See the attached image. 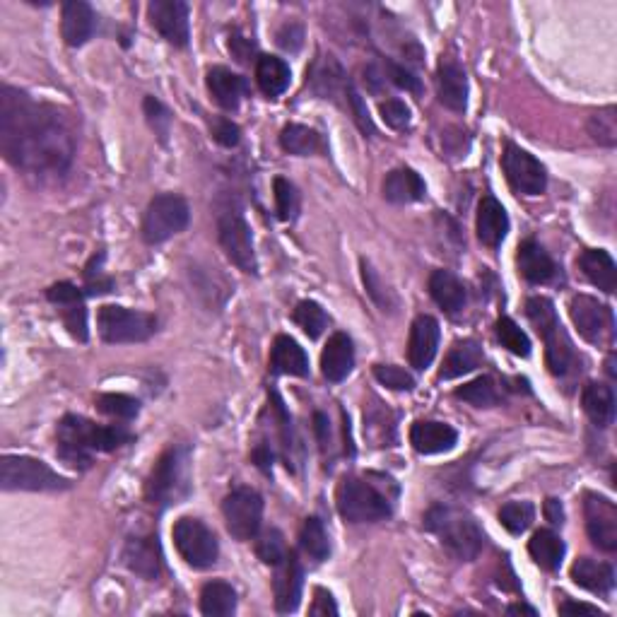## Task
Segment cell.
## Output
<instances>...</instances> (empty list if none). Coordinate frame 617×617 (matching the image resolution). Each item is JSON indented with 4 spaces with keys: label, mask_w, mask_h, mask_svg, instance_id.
<instances>
[{
    "label": "cell",
    "mask_w": 617,
    "mask_h": 617,
    "mask_svg": "<svg viewBox=\"0 0 617 617\" xmlns=\"http://www.w3.org/2000/svg\"><path fill=\"white\" fill-rule=\"evenodd\" d=\"M0 152L13 167L34 176L66 174L75 157V140L54 109L37 104L27 92L0 90Z\"/></svg>",
    "instance_id": "obj_1"
},
{
    "label": "cell",
    "mask_w": 617,
    "mask_h": 617,
    "mask_svg": "<svg viewBox=\"0 0 617 617\" xmlns=\"http://www.w3.org/2000/svg\"><path fill=\"white\" fill-rule=\"evenodd\" d=\"M133 442V434L123 425L102 427L80 415H66L58 425V458L70 468L87 470L94 454H109Z\"/></svg>",
    "instance_id": "obj_2"
},
{
    "label": "cell",
    "mask_w": 617,
    "mask_h": 617,
    "mask_svg": "<svg viewBox=\"0 0 617 617\" xmlns=\"http://www.w3.org/2000/svg\"><path fill=\"white\" fill-rule=\"evenodd\" d=\"M425 528L461 562L475 560L485 545L483 528L466 509L442 507V504L432 507L425 514Z\"/></svg>",
    "instance_id": "obj_3"
},
{
    "label": "cell",
    "mask_w": 617,
    "mask_h": 617,
    "mask_svg": "<svg viewBox=\"0 0 617 617\" xmlns=\"http://www.w3.org/2000/svg\"><path fill=\"white\" fill-rule=\"evenodd\" d=\"M145 495L150 504L162 509L184 502L191 495V449L188 446H172L164 451L152 468Z\"/></svg>",
    "instance_id": "obj_4"
},
{
    "label": "cell",
    "mask_w": 617,
    "mask_h": 617,
    "mask_svg": "<svg viewBox=\"0 0 617 617\" xmlns=\"http://www.w3.org/2000/svg\"><path fill=\"white\" fill-rule=\"evenodd\" d=\"M526 314L536 326L538 336L545 343V362H548L550 372L562 376L569 372L574 362V348L567 331L562 328L560 316H557L555 304L548 297H531L526 302Z\"/></svg>",
    "instance_id": "obj_5"
},
{
    "label": "cell",
    "mask_w": 617,
    "mask_h": 617,
    "mask_svg": "<svg viewBox=\"0 0 617 617\" xmlns=\"http://www.w3.org/2000/svg\"><path fill=\"white\" fill-rule=\"evenodd\" d=\"M0 487L5 492H61L68 490L70 480L58 475L39 458L5 454L0 461Z\"/></svg>",
    "instance_id": "obj_6"
},
{
    "label": "cell",
    "mask_w": 617,
    "mask_h": 617,
    "mask_svg": "<svg viewBox=\"0 0 617 617\" xmlns=\"http://www.w3.org/2000/svg\"><path fill=\"white\" fill-rule=\"evenodd\" d=\"M338 511L350 524H374L391 516L389 497L360 478H345L338 487Z\"/></svg>",
    "instance_id": "obj_7"
},
{
    "label": "cell",
    "mask_w": 617,
    "mask_h": 617,
    "mask_svg": "<svg viewBox=\"0 0 617 617\" xmlns=\"http://www.w3.org/2000/svg\"><path fill=\"white\" fill-rule=\"evenodd\" d=\"M97 328L104 343L126 345V343H145L155 336L157 319L148 311H135L126 307L107 304L99 309Z\"/></svg>",
    "instance_id": "obj_8"
},
{
    "label": "cell",
    "mask_w": 617,
    "mask_h": 617,
    "mask_svg": "<svg viewBox=\"0 0 617 617\" xmlns=\"http://www.w3.org/2000/svg\"><path fill=\"white\" fill-rule=\"evenodd\" d=\"M217 239H220L222 251H225V256L234 266L249 275L258 273L254 237H251V227L244 220L242 208L227 205V208L217 213Z\"/></svg>",
    "instance_id": "obj_9"
},
{
    "label": "cell",
    "mask_w": 617,
    "mask_h": 617,
    "mask_svg": "<svg viewBox=\"0 0 617 617\" xmlns=\"http://www.w3.org/2000/svg\"><path fill=\"white\" fill-rule=\"evenodd\" d=\"M191 220L188 203L176 193H160L155 196L145 210L143 217V239L148 244H164L174 234L184 232Z\"/></svg>",
    "instance_id": "obj_10"
},
{
    "label": "cell",
    "mask_w": 617,
    "mask_h": 617,
    "mask_svg": "<svg viewBox=\"0 0 617 617\" xmlns=\"http://www.w3.org/2000/svg\"><path fill=\"white\" fill-rule=\"evenodd\" d=\"M172 536L179 555L184 557V562L191 564L193 569H208L217 562L220 543H217L215 533L210 531L203 521L191 519V516H181L174 524Z\"/></svg>",
    "instance_id": "obj_11"
},
{
    "label": "cell",
    "mask_w": 617,
    "mask_h": 617,
    "mask_svg": "<svg viewBox=\"0 0 617 617\" xmlns=\"http://www.w3.org/2000/svg\"><path fill=\"white\" fill-rule=\"evenodd\" d=\"M569 316L577 326L579 336L591 345H610L615 338V316L608 304H601L596 297L577 295L569 302Z\"/></svg>",
    "instance_id": "obj_12"
},
{
    "label": "cell",
    "mask_w": 617,
    "mask_h": 617,
    "mask_svg": "<svg viewBox=\"0 0 617 617\" xmlns=\"http://www.w3.org/2000/svg\"><path fill=\"white\" fill-rule=\"evenodd\" d=\"M227 531L237 540L256 538L263 521V497L251 487H237L222 502Z\"/></svg>",
    "instance_id": "obj_13"
},
{
    "label": "cell",
    "mask_w": 617,
    "mask_h": 617,
    "mask_svg": "<svg viewBox=\"0 0 617 617\" xmlns=\"http://www.w3.org/2000/svg\"><path fill=\"white\" fill-rule=\"evenodd\" d=\"M502 169L507 174L509 184L514 191L524 193V196H540L548 186V174L531 152L521 150L519 145L507 143L502 155Z\"/></svg>",
    "instance_id": "obj_14"
},
{
    "label": "cell",
    "mask_w": 617,
    "mask_h": 617,
    "mask_svg": "<svg viewBox=\"0 0 617 617\" xmlns=\"http://www.w3.org/2000/svg\"><path fill=\"white\" fill-rule=\"evenodd\" d=\"M586 531L591 543L603 552L617 550V509L608 497L586 495L584 497Z\"/></svg>",
    "instance_id": "obj_15"
},
{
    "label": "cell",
    "mask_w": 617,
    "mask_h": 617,
    "mask_svg": "<svg viewBox=\"0 0 617 617\" xmlns=\"http://www.w3.org/2000/svg\"><path fill=\"white\" fill-rule=\"evenodd\" d=\"M150 25L162 34L164 41L184 49L191 37L188 29V5L184 0H152L148 5Z\"/></svg>",
    "instance_id": "obj_16"
},
{
    "label": "cell",
    "mask_w": 617,
    "mask_h": 617,
    "mask_svg": "<svg viewBox=\"0 0 617 617\" xmlns=\"http://www.w3.org/2000/svg\"><path fill=\"white\" fill-rule=\"evenodd\" d=\"M304 589V569L299 564L295 552H287L285 560L275 564V579H273V591H275V608L278 613H295L299 598H302Z\"/></svg>",
    "instance_id": "obj_17"
},
{
    "label": "cell",
    "mask_w": 617,
    "mask_h": 617,
    "mask_svg": "<svg viewBox=\"0 0 617 617\" xmlns=\"http://www.w3.org/2000/svg\"><path fill=\"white\" fill-rule=\"evenodd\" d=\"M439 338H442V331H439L437 319H432V316L427 314L417 316L413 326H410V340H408L410 367H415L417 372H425V369L434 362V357H437Z\"/></svg>",
    "instance_id": "obj_18"
},
{
    "label": "cell",
    "mask_w": 617,
    "mask_h": 617,
    "mask_svg": "<svg viewBox=\"0 0 617 617\" xmlns=\"http://www.w3.org/2000/svg\"><path fill=\"white\" fill-rule=\"evenodd\" d=\"M94 29H97V15H94L92 5L82 3V0H68L61 8V34L68 46L78 49L92 39Z\"/></svg>",
    "instance_id": "obj_19"
},
{
    "label": "cell",
    "mask_w": 617,
    "mask_h": 617,
    "mask_svg": "<svg viewBox=\"0 0 617 617\" xmlns=\"http://www.w3.org/2000/svg\"><path fill=\"white\" fill-rule=\"evenodd\" d=\"M410 444H413L417 454H444V451H451L458 444V432L446 422L420 420L410 427Z\"/></svg>",
    "instance_id": "obj_20"
},
{
    "label": "cell",
    "mask_w": 617,
    "mask_h": 617,
    "mask_svg": "<svg viewBox=\"0 0 617 617\" xmlns=\"http://www.w3.org/2000/svg\"><path fill=\"white\" fill-rule=\"evenodd\" d=\"M355 367V348L348 333H333L321 352V372L331 384L345 381Z\"/></svg>",
    "instance_id": "obj_21"
},
{
    "label": "cell",
    "mask_w": 617,
    "mask_h": 617,
    "mask_svg": "<svg viewBox=\"0 0 617 617\" xmlns=\"http://www.w3.org/2000/svg\"><path fill=\"white\" fill-rule=\"evenodd\" d=\"M437 92H439V102L444 104L446 109L451 111H466L468 107V75L466 70L458 66L456 61H446L439 63L437 70Z\"/></svg>",
    "instance_id": "obj_22"
},
{
    "label": "cell",
    "mask_w": 617,
    "mask_h": 617,
    "mask_svg": "<svg viewBox=\"0 0 617 617\" xmlns=\"http://www.w3.org/2000/svg\"><path fill=\"white\" fill-rule=\"evenodd\" d=\"M123 564L138 577L155 581L162 572V555L157 538H131L123 548Z\"/></svg>",
    "instance_id": "obj_23"
},
{
    "label": "cell",
    "mask_w": 617,
    "mask_h": 617,
    "mask_svg": "<svg viewBox=\"0 0 617 617\" xmlns=\"http://www.w3.org/2000/svg\"><path fill=\"white\" fill-rule=\"evenodd\" d=\"M516 261H519V273L524 275L528 282H533V285L552 282L557 278V273H560V268L552 261V256L538 242H533V239L521 242Z\"/></svg>",
    "instance_id": "obj_24"
},
{
    "label": "cell",
    "mask_w": 617,
    "mask_h": 617,
    "mask_svg": "<svg viewBox=\"0 0 617 617\" xmlns=\"http://www.w3.org/2000/svg\"><path fill=\"white\" fill-rule=\"evenodd\" d=\"M307 85L311 92L319 94L323 99H338V94L348 92L350 82L345 80L343 68L333 56H321L316 58L314 66L307 73Z\"/></svg>",
    "instance_id": "obj_25"
},
{
    "label": "cell",
    "mask_w": 617,
    "mask_h": 617,
    "mask_svg": "<svg viewBox=\"0 0 617 617\" xmlns=\"http://www.w3.org/2000/svg\"><path fill=\"white\" fill-rule=\"evenodd\" d=\"M509 232V215L495 196H485L478 208V239L487 249H497Z\"/></svg>",
    "instance_id": "obj_26"
},
{
    "label": "cell",
    "mask_w": 617,
    "mask_h": 617,
    "mask_svg": "<svg viewBox=\"0 0 617 617\" xmlns=\"http://www.w3.org/2000/svg\"><path fill=\"white\" fill-rule=\"evenodd\" d=\"M208 90L222 109L234 111L239 109L242 99L249 94V82H246L242 75L217 66L208 70Z\"/></svg>",
    "instance_id": "obj_27"
},
{
    "label": "cell",
    "mask_w": 617,
    "mask_h": 617,
    "mask_svg": "<svg viewBox=\"0 0 617 617\" xmlns=\"http://www.w3.org/2000/svg\"><path fill=\"white\" fill-rule=\"evenodd\" d=\"M430 295L451 316L461 314L468 302L466 285L451 270H434L430 275Z\"/></svg>",
    "instance_id": "obj_28"
},
{
    "label": "cell",
    "mask_w": 617,
    "mask_h": 617,
    "mask_svg": "<svg viewBox=\"0 0 617 617\" xmlns=\"http://www.w3.org/2000/svg\"><path fill=\"white\" fill-rule=\"evenodd\" d=\"M579 268L593 287H598V290L605 292V295H613L617 287V266L608 251L603 249L584 251V254L579 256Z\"/></svg>",
    "instance_id": "obj_29"
},
{
    "label": "cell",
    "mask_w": 617,
    "mask_h": 617,
    "mask_svg": "<svg viewBox=\"0 0 617 617\" xmlns=\"http://www.w3.org/2000/svg\"><path fill=\"white\" fill-rule=\"evenodd\" d=\"M270 367L275 374L287 376H309V357L302 345L290 336H278L270 350Z\"/></svg>",
    "instance_id": "obj_30"
},
{
    "label": "cell",
    "mask_w": 617,
    "mask_h": 617,
    "mask_svg": "<svg viewBox=\"0 0 617 617\" xmlns=\"http://www.w3.org/2000/svg\"><path fill=\"white\" fill-rule=\"evenodd\" d=\"M425 193H427L425 181H422V176L417 174L415 169H408V167L393 169L384 181V198L389 203H396V205L415 203V201H422Z\"/></svg>",
    "instance_id": "obj_31"
},
{
    "label": "cell",
    "mask_w": 617,
    "mask_h": 617,
    "mask_svg": "<svg viewBox=\"0 0 617 617\" xmlns=\"http://www.w3.org/2000/svg\"><path fill=\"white\" fill-rule=\"evenodd\" d=\"M574 584L581 589L598 593V596H608L615 586V572L610 564L591 560V557H579L572 567Z\"/></svg>",
    "instance_id": "obj_32"
},
{
    "label": "cell",
    "mask_w": 617,
    "mask_h": 617,
    "mask_svg": "<svg viewBox=\"0 0 617 617\" xmlns=\"http://www.w3.org/2000/svg\"><path fill=\"white\" fill-rule=\"evenodd\" d=\"M485 355L483 348H480L478 340H458L454 343V348L449 350V355L444 357L442 364V372H439V379L449 381V379H458V376L470 374L473 369H478L480 364H483Z\"/></svg>",
    "instance_id": "obj_33"
},
{
    "label": "cell",
    "mask_w": 617,
    "mask_h": 617,
    "mask_svg": "<svg viewBox=\"0 0 617 617\" xmlns=\"http://www.w3.org/2000/svg\"><path fill=\"white\" fill-rule=\"evenodd\" d=\"M584 413L596 427H610L615 420V393L605 384H589L581 393Z\"/></svg>",
    "instance_id": "obj_34"
},
{
    "label": "cell",
    "mask_w": 617,
    "mask_h": 617,
    "mask_svg": "<svg viewBox=\"0 0 617 617\" xmlns=\"http://www.w3.org/2000/svg\"><path fill=\"white\" fill-rule=\"evenodd\" d=\"M280 145L282 150L297 157L323 155V152H326V143H323L321 135L316 133L314 128L302 126V123H290V126L282 128Z\"/></svg>",
    "instance_id": "obj_35"
},
{
    "label": "cell",
    "mask_w": 617,
    "mask_h": 617,
    "mask_svg": "<svg viewBox=\"0 0 617 617\" xmlns=\"http://www.w3.org/2000/svg\"><path fill=\"white\" fill-rule=\"evenodd\" d=\"M564 543L557 533L548 531V528H540L533 533L531 543H528V552H531L533 562L538 564L545 572H557L564 560Z\"/></svg>",
    "instance_id": "obj_36"
},
{
    "label": "cell",
    "mask_w": 617,
    "mask_h": 617,
    "mask_svg": "<svg viewBox=\"0 0 617 617\" xmlns=\"http://www.w3.org/2000/svg\"><path fill=\"white\" fill-rule=\"evenodd\" d=\"M256 82L266 97H280L290 87V66L278 56H261L256 63Z\"/></svg>",
    "instance_id": "obj_37"
},
{
    "label": "cell",
    "mask_w": 617,
    "mask_h": 617,
    "mask_svg": "<svg viewBox=\"0 0 617 617\" xmlns=\"http://www.w3.org/2000/svg\"><path fill=\"white\" fill-rule=\"evenodd\" d=\"M237 610V591L227 581H208L201 591V613L208 617H227Z\"/></svg>",
    "instance_id": "obj_38"
},
{
    "label": "cell",
    "mask_w": 617,
    "mask_h": 617,
    "mask_svg": "<svg viewBox=\"0 0 617 617\" xmlns=\"http://www.w3.org/2000/svg\"><path fill=\"white\" fill-rule=\"evenodd\" d=\"M456 398L475 405V408H492V405L502 401V393H499L492 376H480V379L470 381V384L456 389Z\"/></svg>",
    "instance_id": "obj_39"
},
{
    "label": "cell",
    "mask_w": 617,
    "mask_h": 617,
    "mask_svg": "<svg viewBox=\"0 0 617 617\" xmlns=\"http://www.w3.org/2000/svg\"><path fill=\"white\" fill-rule=\"evenodd\" d=\"M299 545H302L304 555L311 557L314 562L328 560L331 555V543H328L326 528L319 519H307L302 526V533H299Z\"/></svg>",
    "instance_id": "obj_40"
},
{
    "label": "cell",
    "mask_w": 617,
    "mask_h": 617,
    "mask_svg": "<svg viewBox=\"0 0 617 617\" xmlns=\"http://www.w3.org/2000/svg\"><path fill=\"white\" fill-rule=\"evenodd\" d=\"M495 333L499 343H502V348H507L511 355L516 357L531 355V338H528L519 328V323L511 321L509 316H502V319L495 323Z\"/></svg>",
    "instance_id": "obj_41"
},
{
    "label": "cell",
    "mask_w": 617,
    "mask_h": 617,
    "mask_svg": "<svg viewBox=\"0 0 617 617\" xmlns=\"http://www.w3.org/2000/svg\"><path fill=\"white\" fill-rule=\"evenodd\" d=\"M533 516H536V509H533L531 502H509L499 509V521L511 536L526 533L533 524Z\"/></svg>",
    "instance_id": "obj_42"
},
{
    "label": "cell",
    "mask_w": 617,
    "mask_h": 617,
    "mask_svg": "<svg viewBox=\"0 0 617 617\" xmlns=\"http://www.w3.org/2000/svg\"><path fill=\"white\" fill-rule=\"evenodd\" d=\"M295 323L309 338H319L328 328V314L323 311L319 302L304 299V302H299L295 309Z\"/></svg>",
    "instance_id": "obj_43"
},
{
    "label": "cell",
    "mask_w": 617,
    "mask_h": 617,
    "mask_svg": "<svg viewBox=\"0 0 617 617\" xmlns=\"http://www.w3.org/2000/svg\"><path fill=\"white\" fill-rule=\"evenodd\" d=\"M97 408L114 420H133L140 413V401L126 393H104L97 398Z\"/></svg>",
    "instance_id": "obj_44"
},
{
    "label": "cell",
    "mask_w": 617,
    "mask_h": 617,
    "mask_svg": "<svg viewBox=\"0 0 617 617\" xmlns=\"http://www.w3.org/2000/svg\"><path fill=\"white\" fill-rule=\"evenodd\" d=\"M273 191H275V208H278V217L282 222H292L299 215V193L297 188L290 184L287 179L273 181Z\"/></svg>",
    "instance_id": "obj_45"
},
{
    "label": "cell",
    "mask_w": 617,
    "mask_h": 617,
    "mask_svg": "<svg viewBox=\"0 0 617 617\" xmlns=\"http://www.w3.org/2000/svg\"><path fill=\"white\" fill-rule=\"evenodd\" d=\"M362 278H364V287H367L369 297H372L374 302L379 304L381 311H393V309L398 307L396 297L391 295L389 287H386L384 282H381L379 275H376V270L369 266L367 261H362Z\"/></svg>",
    "instance_id": "obj_46"
},
{
    "label": "cell",
    "mask_w": 617,
    "mask_h": 617,
    "mask_svg": "<svg viewBox=\"0 0 617 617\" xmlns=\"http://www.w3.org/2000/svg\"><path fill=\"white\" fill-rule=\"evenodd\" d=\"M287 552L290 550H287L285 538H282V533L278 531V528H270V531H266L261 538H258L256 555L261 557V562L270 564V567H275V564L285 560Z\"/></svg>",
    "instance_id": "obj_47"
},
{
    "label": "cell",
    "mask_w": 617,
    "mask_h": 617,
    "mask_svg": "<svg viewBox=\"0 0 617 617\" xmlns=\"http://www.w3.org/2000/svg\"><path fill=\"white\" fill-rule=\"evenodd\" d=\"M374 376L381 386L391 391H413L415 389V379L413 374L405 372V369L396 367V364H376Z\"/></svg>",
    "instance_id": "obj_48"
},
{
    "label": "cell",
    "mask_w": 617,
    "mask_h": 617,
    "mask_svg": "<svg viewBox=\"0 0 617 617\" xmlns=\"http://www.w3.org/2000/svg\"><path fill=\"white\" fill-rule=\"evenodd\" d=\"M589 133L593 135V140H598L601 145H608L613 148L617 140V123H615V109L608 107L598 114H593L589 119Z\"/></svg>",
    "instance_id": "obj_49"
},
{
    "label": "cell",
    "mask_w": 617,
    "mask_h": 617,
    "mask_svg": "<svg viewBox=\"0 0 617 617\" xmlns=\"http://www.w3.org/2000/svg\"><path fill=\"white\" fill-rule=\"evenodd\" d=\"M145 116H148V123L152 126V131L160 135L162 143H167V135L169 128H172V114H169V109L164 107L160 99L155 97H145Z\"/></svg>",
    "instance_id": "obj_50"
},
{
    "label": "cell",
    "mask_w": 617,
    "mask_h": 617,
    "mask_svg": "<svg viewBox=\"0 0 617 617\" xmlns=\"http://www.w3.org/2000/svg\"><path fill=\"white\" fill-rule=\"evenodd\" d=\"M61 316L63 323H66L68 333L75 340H80V343H85L87 336H90V331H87V309L85 304H70V307H61Z\"/></svg>",
    "instance_id": "obj_51"
},
{
    "label": "cell",
    "mask_w": 617,
    "mask_h": 617,
    "mask_svg": "<svg viewBox=\"0 0 617 617\" xmlns=\"http://www.w3.org/2000/svg\"><path fill=\"white\" fill-rule=\"evenodd\" d=\"M379 111L381 119L393 131H405L410 126V109L401 99H386V102L379 104Z\"/></svg>",
    "instance_id": "obj_52"
},
{
    "label": "cell",
    "mask_w": 617,
    "mask_h": 617,
    "mask_svg": "<svg viewBox=\"0 0 617 617\" xmlns=\"http://www.w3.org/2000/svg\"><path fill=\"white\" fill-rule=\"evenodd\" d=\"M345 94H348L350 109H352V114H355V123L360 126V131L364 135H376V128H374L372 119H369V111H367V107H364L360 92H357L352 85H348V92H345Z\"/></svg>",
    "instance_id": "obj_53"
},
{
    "label": "cell",
    "mask_w": 617,
    "mask_h": 617,
    "mask_svg": "<svg viewBox=\"0 0 617 617\" xmlns=\"http://www.w3.org/2000/svg\"><path fill=\"white\" fill-rule=\"evenodd\" d=\"M46 297H49V302H54L56 307H70V304L82 302V292L75 285H70V282H56V285H51Z\"/></svg>",
    "instance_id": "obj_54"
},
{
    "label": "cell",
    "mask_w": 617,
    "mask_h": 617,
    "mask_svg": "<svg viewBox=\"0 0 617 617\" xmlns=\"http://www.w3.org/2000/svg\"><path fill=\"white\" fill-rule=\"evenodd\" d=\"M213 138L225 148H237L239 140H242V131H239L237 123L229 119H215L213 121Z\"/></svg>",
    "instance_id": "obj_55"
},
{
    "label": "cell",
    "mask_w": 617,
    "mask_h": 617,
    "mask_svg": "<svg viewBox=\"0 0 617 617\" xmlns=\"http://www.w3.org/2000/svg\"><path fill=\"white\" fill-rule=\"evenodd\" d=\"M389 78L396 87H401L405 92H413V94H422V85L420 78H415L413 73H410L408 68L396 66V63H389Z\"/></svg>",
    "instance_id": "obj_56"
},
{
    "label": "cell",
    "mask_w": 617,
    "mask_h": 617,
    "mask_svg": "<svg viewBox=\"0 0 617 617\" xmlns=\"http://www.w3.org/2000/svg\"><path fill=\"white\" fill-rule=\"evenodd\" d=\"M309 615L314 617H328V615H338V605L333 601V596L326 589H316L314 591V603H311Z\"/></svg>",
    "instance_id": "obj_57"
},
{
    "label": "cell",
    "mask_w": 617,
    "mask_h": 617,
    "mask_svg": "<svg viewBox=\"0 0 617 617\" xmlns=\"http://www.w3.org/2000/svg\"><path fill=\"white\" fill-rule=\"evenodd\" d=\"M302 39H304V32H302V27L299 25H285L278 32V44L282 46V49H287V51H297L299 46H302Z\"/></svg>",
    "instance_id": "obj_58"
},
{
    "label": "cell",
    "mask_w": 617,
    "mask_h": 617,
    "mask_svg": "<svg viewBox=\"0 0 617 617\" xmlns=\"http://www.w3.org/2000/svg\"><path fill=\"white\" fill-rule=\"evenodd\" d=\"M560 613L562 615H598V617H603V613L596 608V605L569 601V598H567V601L560 603Z\"/></svg>",
    "instance_id": "obj_59"
},
{
    "label": "cell",
    "mask_w": 617,
    "mask_h": 617,
    "mask_svg": "<svg viewBox=\"0 0 617 617\" xmlns=\"http://www.w3.org/2000/svg\"><path fill=\"white\" fill-rule=\"evenodd\" d=\"M545 519H548L552 526L564 524V507L560 499H555V497L545 499Z\"/></svg>",
    "instance_id": "obj_60"
},
{
    "label": "cell",
    "mask_w": 617,
    "mask_h": 617,
    "mask_svg": "<svg viewBox=\"0 0 617 617\" xmlns=\"http://www.w3.org/2000/svg\"><path fill=\"white\" fill-rule=\"evenodd\" d=\"M316 432H319V442L321 449L326 451V446H331V422H328V417L323 413H316Z\"/></svg>",
    "instance_id": "obj_61"
},
{
    "label": "cell",
    "mask_w": 617,
    "mask_h": 617,
    "mask_svg": "<svg viewBox=\"0 0 617 617\" xmlns=\"http://www.w3.org/2000/svg\"><path fill=\"white\" fill-rule=\"evenodd\" d=\"M507 613L509 615H531V617H536L538 613L533 608H528V605H524V603H516V605H509L507 608Z\"/></svg>",
    "instance_id": "obj_62"
},
{
    "label": "cell",
    "mask_w": 617,
    "mask_h": 617,
    "mask_svg": "<svg viewBox=\"0 0 617 617\" xmlns=\"http://www.w3.org/2000/svg\"><path fill=\"white\" fill-rule=\"evenodd\" d=\"M608 374H610V379H615V376H617V372H615V355H610V360H608Z\"/></svg>",
    "instance_id": "obj_63"
}]
</instances>
